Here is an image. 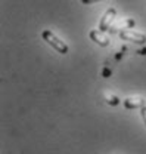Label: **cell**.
<instances>
[{"mask_svg":"<svg viewBox=\"0 0 146 154\" xmlns=\"http://www.w3.org/2000/svg\"><path fill=\"white\" fill-rule=\"evenodd\" d=\"M134 19L133 18H124L121 19V21H118V22H115V24H112L109 27V31L111 34H114V33H121V31H126L128 28H131V27H134Z\"/></svg>","mask_w":146,"mask_h":154,"instance_id":"4","label":"cell"},{"mask_svg":"<svg viewBox=\"0 0 146 154\" xmlns=\"http://www.w3.org/2000/svg\"><path fill=\"white\" fill-rule=\"evenodd\" d=\"M89 36H90L91 40H93V42H96L99 46H103V48H105V46H108V45H109V38L106 37L105 34H102V31H100V30H91Z\"/></svg>","mask_w":146,"mask_h":154,"instance_id":"6","label":"cell"},{"mask_svg":"<svg viewBox=\"0 0 146 154\" xmlns=\"http://www.w3.org/2000/svg\"><path fill=\"white\" fill-rule=\"evenodd\" d=\"M97 2H102V0H81V3H84V5H91V3H97Z\"/></svg>","mask_w":146,"mask_h":154,"instance_id":"9","label":"cell"},{"mask_svg":"<svg viewBox=\"0 0 146 154\" xmlns=\"http://www.w3.org/2000/svg\"><path fill=\"white\" fill-rule=\"evenodd\" d=\"M118 34H120V38L124 40V42H133V43H139V45L146 43V36L142 34V33H136V31H131V30H126V31H121Z\"/></svg>","mask_w":146,"mask_h":154,"instance_id":"2","label":"cell"},{"mask_svg":"<svg viewBox=\"0 0 146 154\" xmlns=\"http://www.w3.org/2000/svg\"><path fill=\"white\" fill-rule=\"evenodd\" d=\"M140 114H142V119H143V122H145V126H146V107L140 108Z\"/></svg>","mask_w":146,"mask_h":154,"instance_id":"8","label":"cell"},{"mask_svg":"<svg viewBox=\"0 0 146 154\" xmlns=\"http://www.w3.org/2000/svg\"><path fill=\"white\" fill-rule=\"evenodd\" d=\"M41 37H43L44 42H47L53 49H56L59 54H62V55L68 54V45H67L65 42H62V40L58 37L55 33H52L50 30H44V31L41 33Z\"/></svg>","mask_w":146,"mask_h":154,"instance_id":"1","label":"cell"},{"mask_svg":"<svg viewBox=\"0 0 146 154\" xmlns=\"http://www.w3.org/2000/svg\"><path fill=\"white\" fill-rule=\"evenodd\" d=\"M103 98H105V101H106V104H109V105H118L120 104V99H118V96H115L114 94H111V92H103Z\"/></svg>","mask_w":146,"mask_h":154,"instance_id":"7","label":"cell"},{"mask_svg":"<svg viewBox=\"0 0 146 154\" xmlns=\"http://www.w3.org/2000/svg\"><path fill=\"white\" fill-rule=\"evenodd\" d=\"M124 107L128 110H136V108H143L146 107V101L140 96H130L124 99Z\"/></svg>","mask_w":146,"mask_h":154,"instance_id":"5","label":"cell"},{"mask_svg":"<svg viewBox=\"0 0 146 154\" xmlns=\"http://www.w3.org/2000/svg\"><path fill=\"white\" fill-rule=\"evenodd\" d=\"M115 15H117V9L115 8H109L103 17L100 18V22H99V30L100 31H108L109 27L112 25V21L115 19Z\"/></svg>","mask_w":146,"mask_h":154,"instance_id":"3","label":"cell"}]
</instances>
